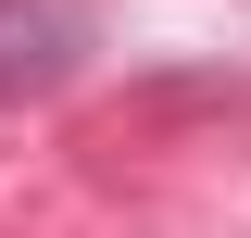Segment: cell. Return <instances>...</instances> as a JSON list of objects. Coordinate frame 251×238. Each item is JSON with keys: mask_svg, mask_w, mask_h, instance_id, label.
Masks as SVG:
<instances>
[{"mask_svg": "<svg viewBox=\"0 0 251 238\" xmlns=\"http://www.w3.org/2000/svg\"><path fill=\"white\" fill-rule=\"evenodd\" d=\"M88 50H100V13H88V0H0V100L75 88Z\"/></svg>", "mask_w": 251, "mask_h": 238, "instance_id": "obj_1", "label": "cell"}]
</instances>
